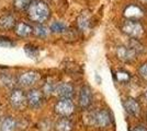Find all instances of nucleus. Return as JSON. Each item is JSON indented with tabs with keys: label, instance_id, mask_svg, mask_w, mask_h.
Returning a JSON list of instances; mask_svg holds the SVG:
<instances>
[{
	"label": "nucleus",
	"instance_id": "nucleus-1",
	"mask_svg": "<svg viewBox=\"0 0 147 131\" xmlns=\"http://www.w3.org/2000/svg\"><path fill=\"white\" fill-rule=\"evenodd\" d=\"M26 12L29 19L38 24L44 23L51 17L49 7L42 0H33L26 8Z\"/></svg>",
	"mask_w": 147,
	"mask_h": 131
},
{
	"label": "nucleus",
	"instance_id": "nucleus-2",
	"mask_svg": "<svg viewBox=\"0 0 147 131\" xmlns=\"http://www.w3.org/2000/svg\"><path fill=\"white\" fill-rule=\"evenodd\" d=\"M9 102L16 110H23L28 106L26 94L21 88H12L9 95Z\"/></svg>",
	"mask_w": 147,
	"mask_h": 131
},
{
	"label": "nucleus",
	"instance_id": "nucleus-3",
	"mask_svg": "<svg viewBox=\"0 0 147 131\" xmlns=\"http://www.w3.org/2000/svg\"><path fill=\"white\" fill-rule=\"evenodd\" d=\"M110 114L105 109H100L97 112H92L89 115V124L96 126V127L104 128L108 125H110Z\"/></svg>",
	"mask_w": 147,
	"mask_h": 131
},
{
	"label": "nucleus",
	"instance_id": "nucleus-4",
	"mask_svg": "<svg viewBox=\"0 0 147 131\" xmlns=\"http://www.w3.org/2000/svg\"><path fill=\"white\" fill-rule=\"evenodd\" d=\"M44 93L38 90V88H31L30 91L26 93V102H28V106L32 109H37L43 105Z\"/></svg>",
	"mask_w": 147,
	"mask_h": 131
},
{
	"label": "nucleus",
	"instance_id": "nucleus-5",
	"mask_svg": "<svg viewBox=\"0 0 147 131\" xmlns=\"http://www.w3.org/2000/svg\"><path fill=\"white\" fill-rule=\"evenodd\" d=\"M122 31L133 38L140 37L143 34V27L142 25L133 20H126L122 25Z\"/></svg>",
	"mask_w": 147,
	"mask_h": 131
},
{
	"label": "nucleus",
	"instance_id": "nucleus-6",
	"mask_svg": "<svg viewBox=\"0 0 147 131\" xmlns=\"http://www.w3.org/2000/svg\"><path fill=\"white\" fill-rule=\"evenodd\" d=\"M41 75L35 71H26L18 78V84L21 87H31L40 81Z\"/></svg>",
	"mask_w": 147,
	"mask_h": 131
},
{
	"label": "nucleus",
	"instance_id": "nucleus-7",
	"mask_svg": "<svg viewBox=\"0 0 147 131\" xmlns=\"http://www.w3.org/2000/svg\"><path fill=\"white\" fill-rule=\"evenodd\" d=\"M75 110V105L69 98H61L55 104V112L63 117L70 116Z\"/></svg>",
	"mask_w": 147,
	"mask_h": 131
},
{
	"label": "nucleus",
	"instance_id": "nucleus-8",
	"mask_svg": "<svg viewBox=\"0 0 147 131\" xmlns=\"http://www.w3.org/2000/svg\"><path fill=\"white\" fill-rule=\"evenodd\" d=\"M117 56L123 63H131L136 58V51L126 46H119L117 48Z\"/></svg>",
	"mask_w": 147,
	"mask_h": 131
},
{
	"label": "nucleus",
	"instance_id": "nucleus-9",
	"mask_svg": "<svg viewBox=\"0 0 147 131\" xmlns=\"http://www.w3.org/2000/svg\"><path fill=\"white\" fill-rule=\"evenodd\" d=\"M92 100H93V96H92L91 88L88 85L81 87L79 93V106L81 108H88L92 104Z\"/></svg>",
	"mask_w": 147,
	"mask_h": 131
},
{
	"label": "nucleus",
	"instance_id": "nucleus-10",
	"mask_svg": "<svg viewBox=\"0 0 147 131\" xmlns=\"http://www.w3.org/2000/svg\"><path fill=\"white\" fill-rule=\"evenodd\" d=\"M55 94L61 98H69L74 95V86L69 83H59L55 86Z\"/></svg>",
	"mask_w": 147,
	"mask_h": 131
},
{
	"label": "nucleus",
	"instance_id": "nucleus-11",
	"mask_svg": "<svg viewBox=\"0 0 147 131\" xmlns=\"http://www.w3.org/2000/svg\"><path fill=\"white\" fill-rule=\"evenodd\" d=\"M123 106L125 108V110L129 112V115L132 116H137L140 112H141V107H140V104L134 100V98H125L124 102H123Z\"/></svg>",
	"mask_w": 147,
	"mask_h": 131
},
{
	"label": "nucleus",
	"instance_id": "nucleus-12",
	"mask_svg": "<svg viewBox=\"0 0 147 131\" xmlns=\"http://www.w3.org/2000/svg\"><path fill=\"white\" fill-rule=\"evenodd\" d=\"M14 32L20 37H26L33 33V27L24 22H20L14 26Z\"/></svg>",
	"mask_w": 147,
	"mask_h": 131
},
{
	"label": "nucleus",
	"instance_id": "nucleus-13",
	"mask_svg": "<svg viewBox=\"0 0 147 131\" xmlns=\"http://www.w3.org/2000/svg\"><path fill=\"white\" fill-rule=\"evenodd\" d=\"M124 15L129 20H133V21H136L137 19H140L143 17V11L138 8L137 6H134V5H131L129 6L125 11H124Z\"/></svg>",
	"mask_w": 147,
	"mask_h": 131
},
{
	"label": "nucleus",
	"instance_id": "nucleus-14",
	"mask_svg": "<svg viewBox=\"0 0 147 131\" xmlns=\"http://www.w3.org/2000/svg\"><path fill=\"white\" fill-rule=\"evenodd\" d=\"M17 125L18 122L13 117H6L0 122V131H16Z\"/></svg>",
	"mask_w": 147,
	"mask_h": 131
},
{
	"label": "nucleus",
	"instance_id": "nucleus-15",
	"mask_svg": "<svg viewBox=\"0 0 147 131\" xmlns=\"http://www.w3.org/2000/svg\"><path fill=\"white\" fill-rule=\"evenodd\" d=\"M16 24H17L16 23V20L10 14L2 15L0 18V27L2 30H11V29H14Z\"/></svg>",
	"mask_w": 147,
	"mask_h": 131
},
{
	"label": "nucleus",
	"instance_id": "nucleus-16",
	"mask_svg": "<svg viewBox=\"0 0 147 131\" xmlns=\"http://www.w3.org/2000/svg\"><path fill=\"white\" fill-rule=\"evenodd\" d=\"M74 128L73 122L68 118L64 117L61 118L55 124V130L56 131H71Z\"/></svg>",
	"mask_w": 147,
	"mask_h": 131
},
{
	"label": "nucleus",
	"instance_id": "nucleus-17",
	"mask_svg": "<svg viewBox=\"0 0 147 131\" xmlns=\"http://www.w3.org/2000/svg\"><path fill=\"white\" fill-rule=\"evenodd\" d=\"M24 51H25V54L30 57L31 59H35V58H37L38 55H40V50H38V48H37L36 46H34V45H31V44L25 45Z\"/></svg>",
	"mask_w": 147,
	"mask_h": 131
},
{
	"label": "nucleus",
	"instance_id": "nucleus-18",
	"mask_svg": "<svg viewBox=\"0 0 147 131\" xmlns=\"http://www.w3.org/2000/svg\"><path fill=\"white\" fill-rule=\"evenodd\" d=\"M33 33L36 35L37 37H41V38H44L46 37L47 35H49V29L43 24H37L35 25V27L33 29Z\"/></svg>",
	"mask_w": 147,
	"mask_h": 131
},
{
	"label": "nucleus",
	"instance_id": "nucleus-19",
	"mask_svg": "<svg viewBox=\"0 0 147 131\" xmlns=\"http://www.w3.org/2000/svg\"><path fill=\"white\" fill-rule=\"evenodd\" d=\"M67 30V26L64 22H61V21H56V22H53L52 25H51V31L53 33H63Z\"/></svg>",
	"mask_w": 147,
	"mask_h": 131
},
{
	"label": "nucleus",
	"instance_id": "nucleus-20",
	"mask_svg": "<svg viewBox=\"0 0 147 131\" xmlns=\"http://www.w3.org/2000/svg\"><path fill=\"white\" fill-rule=\"evenodd\" d=\"M90 26V22H89V18L86 14H81L78 18V27L81 31H87Z\"/></svg>",
	"mask_w": 147,
	"mask_h": 131
},
{
	"label": "nucleus",
	"instance_id": "nucleus-21",
	"mask_svg": "<svg viewBox=\"0 0 147 131\" xmlns=\"http://www.w3.org/2000/svg\"><path fill=\"white\" fill-rule=\"evenodd\" d=\"M55 86H56V84L54 83V81L49 79L47 81L44 83L43 91H42V92L44 93V95H51V94L55 91Z\"/></svg>",
	"mask_w": 147,
	"mask_h": 131
},
{
	"label": "nucleus",
	"instance_id": "nucleus-22",
	"mask_svg": "<svg viewBox=\"0 0 147 131\" xmlns=\"http://www.w3.org/2000/svg\"><path fill=\"white\" fill-rule=\"evenodd\" d=\"M33 0H13V6L17 10H24Z\"/></svg>",
	"mask_w": 147,
	"mask_h": 131
},
{
	"label": "nucleus",
	"instance_id": "nucleus-23",
	"mask_svg": "<svg viewBox=\"0 0 147 131\" xmlns=\"http://www.w3.org/2000/svg\"><path fill=\"white\" fill-rule=\"evenodd\" d=\"M14 83L12 76H9V75H1L0 76V84L3 85V86H12V84Z\"/></svg>",
	"mask_w": 147,
	"mask_h": 131
},
{
	"label": "nucleus",
	"instance_id": "nucleus-24",
	"mask_svg": "<svg viewBox=\"0 0 147 131\" xmlns=\"http://www.w3.org/2000/svg\"><path fill=\"white\" fill-rule=\"evenodd\" d=\"M131 79V75L129 72H125V71H120L117 72V80L121 83H125Z\"/></svg>",
	"mask_w": 147,
	"mask_h": 131
},
{
	"label": "nucleus",
	"instance_id": "nucleus-25",
	"mask_svg": "<svg viewBox=\"0 0 147 131\" xmlns=\"http://www.w3.org/2000/svg\"><path fill=\"white\" fill-rule=\"evenodd\" d=\"M0 45L1 46H6V47H10V46H13L14 43H12L10 41V38H0Z\"/></svg>",
	"mask_w": 147,
	"mask_h": 131
},
{
	"label": "nucleus",
	"instance_id": "nucleus-26",
	"mask_svg": "<svg viewBox=\"0 0 147 131\" xmlns=\"http://www.w3.org/2000/svg\"><path fill=\"white\" fill-rule=\"evenodd\" d=\"M140 74L143 79H145L147 81V63H144L140 68Z\"/></svg>",
	"mask_w": 147,
	"mask_h": 131
},
{
	"label": "nucleus",
	"instance_id": "nucleus-27",
	"mask_svg": "<svg viewBox=\"0 0 147 131\" xmlns=\"http://www.w3.org/2000/svg\"><path fill=\"white\" fill-rule=\"evenodd\" d=\"M132 131H147V129L143 126H137V127H134Z\"/></svg>",
	"mask_w": 147,
	"mask_h": 131
},
{
	"label": "nucleus",
	"instance_id": "nucleus-28",
	"mask_svg": "<svg viewBox=\"0 0 147 131\" xmlns=\"http://www.w3.org/2000/svg\"><path fill=\"white\" fill-rule=\"evenodd\" d=\"M96 79H97V82H98V83H100V82H101V78H99L98 73H96Z\"/></svg>",
	"mask_w": 147,
	"mask_h": 131
},
{
	"label": "nucleus",
	"instance_id": "nucleus-29",
	"mask_svg": "<svg viewBox=\"0 0 147 131\" xmlns=\"http://www.w3.org/2000/svg\"><path fill=\"white\" fill-rule=\"evenodd\" d=\"M144 97H145V100H146V102H147V88L145 90V92H144Z\"/></svg>",
	"mask_w": 147,
	"mask_h": 131
},
{
	"label": "nucleus",
	"instance_id": "nucleus-30",
	"mask_svg": "<svg viewBox=\"0 0 147 131\" xmlns=\"http://www.w3.org/2000/svg\"><path fill=\"white\" fill-rule=\"evenodd\" d=\"M142 2H144V3H147V0H141Z\"/></svg>",
	"mask_w": 147,
	"mask_h": 131
}]
</instances>
